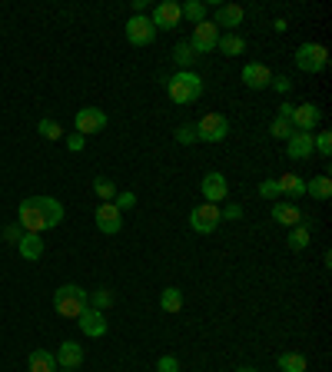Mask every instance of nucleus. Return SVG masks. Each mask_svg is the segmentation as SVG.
<instances>
[{"mask_svg": "<svg viewBox=\"0 0 332 372\" xmlns=\"http://www.w3.org/2000/svg\"><path fill=\"white\" fill-rule=\"evenodd\" d=\"M80 329H83V336H90V339H100V336H106V319H103V312H97V309H83L77 316Z\"/></svg>", "mask_w": 332, "mask_h": 372, "instance_id": "15", "label": "nucleus"}, {"mask_svg": "<svg viewBox=\"0 0 332 372\" xmlns=\"http://www.w3.org/2000/svg\"><path fill=\"white\" fill-rule=\"evenodd\" d=\"M156 372H179V359L177 356H160L156 359Z\"/></svg>", "mask_w": 332, "mask_h": 372, "instance_id": "38", "label": "nucleus"}, {"mask_svg": "<svg viewBox=\"0 0 332 372\" xmlns=\"http://www.w3.org/2000/svg\"><path fill=\"white\" fill-rule=\"evenodd\" d=\"M17 246H20V256H24L27 263H37V259L43 256V240H40L37 233H24Z\"/></svg>", "mask_w": 332, "mask_h": 372, "instance_id": "22", "label": "nucleus"}, {"mask_svg": "<svg viewBox=\"0 0 332 372\" xmlns=\"http://www.w3.org/2000/svg\"><path fill=\"white\" fill-rule=\"evenodd\" d=\"M179 11H183V17H186V20H193V24H203V20H206V7L200 4V0H190V4H183Z\"/></svg>", "mask_w": 332, "mask_h": 372, "instance_id": "32", "label": "nucleus"}, {"mask_svg": "<svg viewBox=\"0 0 332 372\" xmlns=\"http://www.w3.org/2000/svg\"><path fill=\"white\" fill-rule=\"evenodd\" d=\"M276 183H279V196H289V200L306 196V180H303L299 173H282Z\"/></svg>", "mask_w": 332, "mask_h": 372, "instance_id": "20", "label": "nucleus"}, {"mask_svg": "<svg viewBox=\"0 0 332 372\" xmlns=\"http://www.w3.org/2000/svg\"><path fill=\"white\" fill-rule=\"evenodd\" d=\"M216 47H219L223 53H226V57H240V53L246 50V40L240 37V34H223Z\"/></svg>", "mask_w": 332, "mask_h": 372, "instance_id": "26", "label": "nucleus"}, {"mask_svg": "<svg viewBox=\"0 0 332 372\" xmlns=\"http://www.w3.org/2000/svg\"><path fill=\"white\" fill-rule=\"evenodd\" d=\"M37 130H40V137H43V140H60V137H64V127H60L53 116H43V120L37 123Z\"/></svg>", "mask_w": 332, "mask_h": 372, "instance_id": "31", "label": "nucleus"}, {"mask_svg": "<svg viewBox=\"0 0 332 372\" xmlns=\"http://www.w3.org/2000/svg\"><path fill=\"white\" fill-rule=\"evenodd\" d=\"M113 206L116 209H120V213H127V209H133V206H137V196H133V193H116L113 196Z\"/></svg>", "mask_w": 332, "mask_h": 372, "instance_id": "34", "label": "nucleus"}, {"mask_svg": "<svg viewBox=\"0 0 332 372\" xmlns=\"http://www.w3.org/2000/svg\"><path fill=\"white\" fill-rule=\"evenodd\" d=\"M93 193L100 196L103 203H113V196H116L120 190H116V183H113V180H106V177H97V180H93Z\"/></svg>", "mask_w": 332, "mask_h": 372, "instance_id": "30", "label": "nucleus"}, {"mask_svg": "<svg viewBox=\"0 0 332 372\" xmlns=\"http://www.w3.org/2000/svg\"><path fill=\"white\" fill-rule=\"evenodd\" d=\"M64 372H77V369H64Z\"/></svg>", "mask_w": 332, "mask_h": 372, "instance_id": "45", "label": "nucleus"}, {"mask_svg": "<svg viewBox=\"0 0 332 372\" xmlns=\"http://www.w3.org/2000/svg\"><path fill=\"white\" fill-rule=\"evenodd\" d=\"M193 47V53L200 57V53H209V50H216V43H219V30L213 20H203V24H196L193 27V37L186 40Z\"/></svg>", "mask_w": 332, "mask_h": 372, "instance_id": "8", "label": "nucleus"}, {"mask_svg": "<svg viewBox=\"0 0 332 372\" xmlns=\"http://www.w3.org/2000/svg\"><path fill=\"white\" fill-rule=\"evenodd\" d=\"M173 64H177L179 70H190V67L196 64V53H193V47L186 40H179L177 47H173Z\"/></svg>", "mask_w": 332, "mask_h": 372, "instance_id": "25", "label": "nucleus"}, {"mask_svg": "<svg viewBox=\"0 0 332 372\" xmlns=\"http://www.w3.org/2000/svg\"><path fill=\"white\" fill-rule=\"evenodd\" d=\"M160 306H163V312H179L183 309V293H179L177 286H166L163 293H160Z\"/></svg>", "mask_w": 332, "mask_h": 372, "instance_id": "28", "label": "nucleus"}, {"mask_svg": "<svg viewBox=\"0 0 332 372\" xmlns=\"http://www.w3.org/2000/svg\"><path fill=\"white\" fill-rule=\"evenodd\" d=\"M259 196H263V200H276V196H279V183H276V180H263V183H259Z\"/></svg>", "mask_w": 332, "mask_h": 372, "instance_id": "37", "label": "nucleus"}, {"mask_svg": "<svg viewBox=\"0 0 332 372\" xmlns=\"http://www.w3.org/2000/svg\"><path fill=\"white\" fill-rule=\"evenodd\" d=\"M153 27L156 30H173V27H179V20H183V11H179V4H173V0H163V4H156L153 7Z\"/></svg>", "mask_w": 332, "mask_h": 372, "instance_id": "12", "label": "nucleus"}, {"mask_svg": "<svg viewBox=\"0 0 332 372\" xmlns=\"http://www.w3.org/2000/svg\"><path fill=\"white\" fill-rule=\"evenodd\" d=\"M177 143H183V146H190V143H196V127L193 123H186V127L177 130Z\"/></svg>", "mask_w": 332, "mask_h": 372, "instance_id": "35", "label": "nucleus"}, {"mask_svg": "<svg viewBox=\"0 0 332 372\" xmlns=\"http://www.w3.org/2000/svg\"><path fill=\"white\" fill-rule=\"evenodd\" d=\"M53 356H57V366H60V369H77L80 362H83V346H77L74 339H67V343H60V349H57Z\"/></svg>", "mask_w": 332, "mask_h": 372, "instance_id": "16", "label": "nucleus"}, {"mask_svg": "<svg viewBox=\"0 0 332 372\" xmlns=\"http://www.w3.org/2000/svg\"><path fill=\"white\" fill-rule=\"evenodd\" d=\"M293 60L303 74H322L329 67V50L322 43H303V47H296Z\"/></svg>", "mask_w": 332, "mask_h": 372, "instance_id": "4", "label": "nucleus"}, {"mask_svg": "<svg viewBox=\"0 0 332 372\" xmlns=\"http://www.w3.org/2000/svg\"><path fill=\"white\" fill-rule=\"evenodd\" d=\"M236 372H259V369H253V366H243V369H236Z\"/></svg>", "mask_w": 332, "mask_h": 372, "instance_id": "44", "label": "nucleus"}, {"mask_svg": "<svg viewBox=\"0 0 332 372\" xmlns=\"http://www.w3.org/2000/svg\"><path fill=\"white\" fill-rule=\"evenodd\" d=\"M127 40L133 43V47H150L156 40V27L153 20L146 17V13H133L127 20Z\"/></svg>", "mask_w": 332, "mask_h": 372, "instance_id": "6", "label": "nucleus"}, {"mask_svg": "<svg viewBox=\"0 0 332 372\" xmlns=\"http://www.w3.org/2000/svg\"><path fill=\"white\" fill-rule=\"evenodd\" d=\"M27 372H57V356L47 349H34L27 356Z\"/></svg>", "mask_w": 332, "mask_h": 372, "instance_id": "21", "label": "nucleus"}, {"mask_svg": "<svg viewBox=\"0 0 332 372\" xmlns=\"http://www.w3.org/2000/svg\"><path fill=\"white\" fill-rule=\"evenodd\" d=\"M83 146H87V137H80V133H70V137H67V150H70V153H80Z\"/></svg>", "mask_w": 332, "mask_h": 372, "instance_id": "39", "label": "nucleus"}, {"mask_svg": "<svg viewBox=\"0 0 332 372\" xmlns=\"http://www.w3.org/2000/svg\"><path fill=\"white\" fill-rule=\"evenodd\" d=\"M64 223V203L53 200V196H30L20 203V226L27 233H43V230H53Z\"/></svg>", "mask_w": 332, "mask_h": 372, "instance_id": "1", "label": "nucleus"}, {"mask_svg": "<svg viewBox=\"0 0 332 372\" xmlns=\"http://www.w3.org/2000/svg\"><path fill=\"white\" fill-rule=\"evenodd\" d=\"M269 87H272L276 93H289V90H293V80H289V77H272Z\"/></svg>", "mask_w": 332, "mask_h": 372, "instance_id": "41", "label": "nucleus"}, {"mask_svg": "<svg viewBox=\"0 0 332 372\" xmlns=\"http://www.w3.org/2000/svg\"><path fill=\"white\" fill-rule=\"evenodd\" d=\"M279 116H282V120H289V116H293V103H282V106H279Z\"/></svg>", "mask_w": 332, "mask_h": 372, "instance_id": "43", "label": "nucleus"}, {"mask_svg": "<svg viewBox=\"0 0 332 372\" xmlns=\"http://www.w3.org/2000/svg\"><path fill=\"white\" fill-rule=\"evenodd\" d=\"M166 93H170V100L173 103H193V100H200L203 97V77L200 74H193V70H177L173 77H166Z\"/></svg>", "mask_w": 332, "mask_h": 372, "instance_id": "2", "label": "nucleus"}, {"mask_svg": "<svg viewBox=\"0 0 332 372\" xmlns=\"http://www.w3.org/2000/svg\"><path fill=\"white\" fill-rule=\"evenodd\" d=\"M4 240H7V243H20V230H17V226H7V230H4Z\"/></svg>", "mask_w": 332, "mask_h": 372, "instance_id": "42", "label": "nucleus"}, {"mask_svg": "<svg viewBox=\"0 0 332 372\" xmlns=\"http://www.w3.org/2000/svg\"><path fill=\"white\" fill-rule=\"evenodd\" d=\"M216 30L219 27H230V34H233V27H240L243 24V7L240 4H223V7H216Z\"/></svg>", "mask_w": 332, "mask_h": 372, "instance_id": "19", "label": "nucleus"}, {"mask_svg": "<svg viewBox=\"0 0 332 372\" xmlns=\"http://www.w3.org/2000/svg\"><path fill=\"white\" fill-rule=\"evenodd\" d=\"M53 309H57L64 319H77L80 312L87 309V289H80L74 282L60 286V289L53 293Z\"/></svg>", "mask_w": 332, "mask_h": 372, "instance_id": "3", "label": "nucleus"}, {"mask_svg": "<svg viewBox=\"0 0 332 372\" xmlns=\"http://www.w3.org/2000/svg\"><path fill=\"white\" fill-rule=\"evenodd\" d=\"M203 196H206V203H219V200H226V193H230V183H226V177L223 173H206L203 177Z\"/></svg>", "mask_w": 332, "mask_h": 372, "instance_id": "13", "label": "nucleus"}, {"mask_svg": "<svg viewBox=\"0 0 332 372\" xmlns=\"http://www.w3.org/2000/svg\"><path fill=\"white\" fill-rule=\"evenodd\" d=\"M193 127H196V140H203V143H223L230 137V120L223 113H206Z\"/></svg>", "mask_w": 332, "mask_h": 372, "instance_id": "5", "label": "nucleus"}, {"mask_svg": "<svg viewBox=\"0 0 332 372\" xmlns=\"http://www.w3.org/2000/svg\"><path fill=\"white\" fill-rule=\"evenodd\" d=\"M306 193L312 196V200H329L332 196V180L322 173V177H312V180H306Z\"/></svg>", "mask_w": 332, "mask_h": 372, "instance_id": "23", "label": "nucleus"}, {"mask_svg": "<svg viewBox=\"0 0 332 372\" xmlns=\"http://www.w3.org/2000/svg\"><path fill=\"white\" fill-rule=\"evenodd\" d=\"M243 83L249 90H266L272 83V70L266 64H246L243 67Z\"/></svg>", "mask_w": 332, "mask_h": 372, "instance_id": "14", "label": "nucleus"}, {"mask_svg": "<svg viewBox=\"0 0 332 372\" xmlns=\"http://www.w3.org/2000/svg\"><path fill=\"white\" fill-rule=\"evenodd\" d=\"M87 306L103 312V309L113 306V293H110V289H93V293H87Z\"/></svg>", "mask_w": 332, "mask_h": 372, "instance_id": "29", "label": "nucleus"}, {"mask_svg": "<svg viewBox=\"0 0 332 372\" xmlns=\"http://www.w3.org/2000/svg\"><path fill=\"white\" fill-rule=\"evenodd\" d=\"M77 133L80 137H90V133H100L103 127H106V113H103L100 106H83V110H77Z\"/></svg>", "mask_w": 332, "mask_h": 372, "instance_id": "10", "label": "nucleus"}, {"mask_svg": "<svg viewBox=\"0 0 332 372\" xmlns=\"http://www.w3.org/2000/svg\"><path fill=\"white\" fill-rule=\"evenodd\" d=\"M319 120H322V110L316 103H299V106H293V116H289L296 133H312L319 127Z\"/></svg>", "mask_w": 332, "mask_h": 372, "instance_id": "9", "label": "nucleus"}, {"mask_svg": "<svg viewBox=\"0 0 332 372\" xmlns=\"http://www.w3.org/2000/svg\"><path fill=\"white\" fill-rule=\"evenodd\" d=\"M269 133H272L276 140H289V137H293L296 130H293V123H289V120H282V116H276V120L269 123Z\"/></svg>", "mask_w": 332, "mask_h": 372, "instance_id": "33", "label": "nucleus"}, {"mask_svg": "<svg viewBox=\"0 0 332 372\" xmlns=\"http://www.w3.org/2000/svg\"><path fill=\"white\" fill-rule=\"evenodd\" d=\"M276 366H279V372H306V356L303 352H282Z\"/></svg>", "mask_w": 332, "mask_h": 372, "instance_id": "24", "label": "nucleus"}, {"mask_svg": "<svg viewBox=\"0 0 332 372\" xmlns=\"http://www.w3.org/2000/svg\"><path fill=\"white\" fill-rule=\"evenodd\" d=\"M312 150H319L322 156H332V133H319L316 143H312Z\"/></svg>", "mask_w": 332, "mask_h": 372, "instance_id": "36", "label": "nucleus"}, {"mask_svg": "<svg viewBox=\"0 0 332 372\" xmlns=\"http://www.w3.org/2000/svg\"><path fill=\"white\" fill-rule=\"evenodd\" d=\"M286 153L293 156V160L312 156V133H293V137L286 140Z\"/></svg>", "mask_w": 332, "mask_h": 372, "instance_id": "18", "label": "nucleus"}, {"mask_svg": "<svg viewBox=\"0 0 332 372\" xmlns=\"http://www.w3.org/2000/svg\"><path fill=\"white\" fill-rule=\"evenodd\" d=\"M219 219H243V206H240V203H230L226 209H219Z\"/></svg>", "mask_w": 332, "mask_h": 372, "instance_id": "40", "label": "nucleus"}, {"mask_svg": "<svg viewBox=\"0 0 332 372\" xmlns=\"http://www.w3.org/2000/svg\"><path fill=\"white\" fill-rule=\"evenodd\" d=\"M93 219H97V230L106 233V236H116V233L123 230V213H120L113 203H100Z\"/></svg>", "mask_w": 332, "mask_h": 372, "instance_id": "11", "label": "nucleus"}, {"mask_svg": "<svg viewBox=\"0 0 332 372\" xmlns=\"http://www.w3.org/2000/svg\"><path fill=\"white\" fill-rule=\"evenodd\" d=\"M309 240H312V226H309V219H303V223L293 230V236H289V249L299 253V249H306L309 246Z\"/></svg>", "mask_w": 332, "mask_h": 372, "instance_id": "27", "label": "nucleus"}, {"mask_svg": "<svg viewBox=\"0 0 332 372\" xmlns=\"http://www.w3.org/2000/svg\"><path fill=\"white\" fill-rule=\"evenodd\" d=\"M269 213H272V219L282 223V226H299V223L306 219V216H303V209H299L296 203H276Z\"/></svg>", "mask_w": 332, "mask_h": 372, "instance_id": "17", "label": "nucleus"}, {"mask_svg": "<svg viewBox=\"0 0 332 372\" xmlns=\"http://www.w3.org/2000/svg\"><path fill=\"white\" fill-rule=\"evenodd\" d=\"M190 226L200 236H209V233L219 226V206L216 203H200L190 209Z\"/></svg>", "mask_w": 332, "mask_h": 372, "instance_id": "7", "label": "nucleus"}]
</instances>
